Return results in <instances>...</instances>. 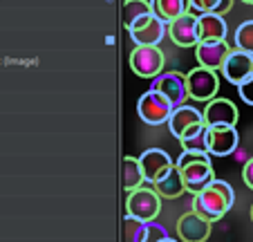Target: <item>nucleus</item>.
<instances>
[{
	"instance_id": "23",
	"label": "nucleus",
	"mask_w": 253,
	"mask_h": 242,
	"mask_svg": "<svg viewBox=\"0 0 253 242\" xmlns=\"http://www.w3.org/2000/svg\"><path fill=\"white\" fill-rule=\"evenodd\" d=\"M235 0H191V9L197 14H222L231 11Z\"/></svg>"
},
{
	"instance_id": "10",
	"label": "nucleus",
	"mask_w": 253,
	"mask_h": 242,
	"mask_svg": "<svg viewBox=\"0 0 253 242\" xmlns=\"http://www.w3.org/2000/svg\"><path fill=\"white\" fill-rule=\"evenodd\" d=\"M202 124H206L204 110H197L195 105L182 103V105H177V108H172L170 119H168V130H170L172 137L182 139L186 133H191L193 128H197Z\"/></svg>"
},
{
	"instance_id": "4",
	"label": "nucleus",
	"mask_w": 253,
	"mask_h": 242,
	"mask_svg": "<svg viewBox=\"0 0 253 242\" xmlns=\"http://www.w3.org/2000/svg\"><path fill=\"white\" fill-rule=\"evenodd\" d=\"M166 56L159 45H134L130 52V67L141 79H157L164 70Z\"/></svg>"
},
{
	"instance_id": "11",
	"label": "nucleus",
	"mask_w": 253,
	"mask_h": 242,
	"mask_svg": "<svg viewBox=\"0 0 253 242\" xmlns=\"http://www.w3.org/2000/svg\"><path fill=\"white\" fill-rule=\"evenodd\" d=\"M222 76H224L229 83H233L235 88L240 83H244L247 79L253 76V54L244 52V49H231L229 56H226L224 65H222Z\"/></svg>"
},
{
	"instance_id": "7",
	"label": "nucleus",
	"mask_w": 253,
	"mask_h": 242,
	"mask_svg": "<svg viewBox=\"0 0 253 242\" xmlns=\"http://www.w3.org/2000/svg\"><path fill=\"white\" fill-rule=\"evenodd\" d=\"M153 88L170 101L172 108L186 103V99H191L188 97V86H186V74H182L177 70L162 72L157 79H153Z\"/></svg>"
},
{
	"instance_id": "29",
	"label": "nucleus",
	"mask_w": 253,
	"mask_h": 242,
	"mask_svg": "<svg viewBox=\"0 0 253 242\" xmlns=\"http://www.w3.org/2000/svg\"><path fill=\"white\" fill-rule=\"evenodd\" d=\"M159 242H179V240H175V238H164V240H159Z\"/></svg>"
},
{
	"instance_id": "17",
	"label": "nucleus",
	"mask_w": 253,
	"mask_h": 242,
	"mask_svg": "<svg viewBox=\"0 0 253 242\" xmlns=\"http://www.w3.org/2000/svg\"><path fill=\"white\" fill-rule=\"evenodd\" d=\"M128 34L134 45H159L168 34V25L164 23L162 18L153 16L148 23H143L141 27L132 29V32H128Z\"/></svg>"
},
{
	"instance_id": "31",
	"label": "nucleus",
	"mask_w": 253,
	"mask_h": 242,
	"mask_svg": "<svg viewBox=\"0 0 253 242\" xmlns=\"http://www.w3.org/2000/svg\"><path fill=\"white\" fill-rule=\"evenodd\" d=\"M251 220H253V206H251Z\"/></svg>"
},
{
	"instance_id": "12",
	"label": "nucleus",
	"mask_w": 253,
	"mask_h": 242,
	"mask_svg": "<svg viewBox=\"0 0 253 242\" xmlns=\"http://www.w3.org/2000/svg\"><path fill=\"white\" fill-rule=\"evenodd\" d=\"M139 164H141L143 177H146L148 184H157V182L175 166L172 157L168 155L166 150H162V148H148V150H143V155L139 157Z\"/></svg>"
},
{
	"instance_id": "5",
	"label": "nucleus",
	"mask_w": 253,
	"mask_h": 242,
	"mask_svg": "<svg viewBox=\"0 0 253 242\" xmlns=\"http://www.w3.org/2000/svg\"><path fill=\"white\" fill-rule=\"evenodd\" d=\"M137 112H139V117H141L143 124L162 126V124H168V119H170L172 103L162 95V92H157L155 88H150L148 92H143V95L139 97Z\"/></svg>"
},
{
	"instance_id": "16",
	"label": "nucleus",
	"mask_w": 253,
	"mask_h": 242,
	"mask_svg": "<svg viewBox=\"0 0 253 242\" xmlns=\"http://www.w3.org/2000/svg\"><path fill=\"white\" fill-rule=\"evenodd\" d=\"M153 5L148 0H126L124 9H121V20H124L126 32L141 27L143 23H148L153 18Z\"/></svg>"
},
{
	"instance_id": "1",
	"label": "nucleus",
	"mask_w": 253,
	"mask_h": 242,
	"mask_svg": "<svg viewBox=\"0 0 253 242\" xmlns=\"http://www.w3.org/2000/svg\"><path fill=\"white\" fill-rule=\"evenodd\" d=\"M235 202V191L229 182L215 177L204 191L193 195V211L206 218L209 222H217L231 211Z\"/></svg>"
},
{
	"instance_id": "22",
	"label": "nucleus",
	"mask_w": 253,
	"mask_h": 242,
	"mask_svg": "<svg viewBox=\"0 0 253 242\" xmlns=\"http://www.w3.org/2000/svg\"><path fill=\"white\" fill-rule=\"evenodd\" d=\"M184 150H202V152H209V126L202 124L197 128H193L191 133H186L182 139H179Z\"/></svg>"
},
{
	"instance_id": "13",
	"label": "nucleus",
	"mask_w": 253,
	"mask_h": 242,
	"mask_svg": "<svg viewBox=\"0 0 253 242\" xmlns=\"http://www.w3.org/2000/svg\"><path fill=\"white\" fill-rule=\"evenodd\" d=\"M211 224L213 222H209L191 209L177 220V236L182 242H206L211 236Z\"/></svg>"
},
{
	"instance_id": "6",
	"label": "nucleus",
	"mask_w": 253,
	"mask_h": 242,
	"mask_svg": "<svg viewBox=\"0 0 253 242\" xmlns=\"http://www.w3.org/2000/svg\"><path fill=\"white\" fill-rule=\"evenodd\" d=\"M186 86H188V97L193 101H206L215 99L217 90H220V76L217 70H209V67H193L186 74Z\"/></svg>"
},
{
	"instance_id": "25",
	"label": "nucleus",
	"mask_w": 253,
	"mask_h": 242,
	"mask_svg": "<svg viewBox=\"0 0 253 242\" xmlns=\"http://www.w3.org/2000/svg\"><path fill=\"white\" fill-rule=\"evenodd\" d=\"M233 43L238 49L253 54V20H244V23L238 25V29L233 34Z\"/></svg>"
},
{
	"instance_id": "21",
	"label": "nucleus",
	"mask_w": 253,
	"mask_h": 242,
	"mask_svg": "<svg viewBox=\"0 0 253 242\" xmlns=\"http://www.w3.org/2000/svg\"><path fill=\"white\" fill-rule=\"evenodd\" d=\"M143 182H146V177H143L139 159H134V157H124V159H121V189H124L126 193H130V191L143 186Z\"/></svg>"
},
{
	"instance_id": "26",
	"label": "nucleus",
	"mask_w": 253,
	"mask_h": 242,
	"mask_svg": "<svg viewBox=\"0 0 253 242\" xmlns=\"http://www.w3.org/2000/svg\"><path fill=\"white\" fill-rule=\"evenodd\" d=\"M164 238H168V233L157 220L146 224V240L143 242H159V240H164Z\"/></svg>"
},
{
	"instance_id": "28",
	"label": "nucleus",
	"mask_w": 253,
	"mask_h": 242,
	"mask_svg": "<svg viewBox=\"0 0 253 242\" xmlns=\"http://www.w3.org/2000/svg\"><path fill=\"white\" fill-rule=\"evenodd\" d=\"M242 180H244V184H247L249 189L253 191V157H249V159L244 161V166H242Z\"/></svg>"
},
{
	"instance_id": "3",
	"label": "nucleus",
	"mask_w": 253,
	"mask_h": 242,
	"mask_svg": "<svg viewBox=\"0 0 253 242\" xmlns=\"http://www.w3.org/2000/svg\"><path fill=\"white\" fill-rule=\"evenodd\" d=\"M162 211V195L150 186H139L126 195V215L141 222H153L157 220Z\"/></svg>"
},
{
	"instance_id": "14",
	"label": "nucleus",
	"mask_w": 253,
	"mask_h": 242,
	"mask_svg": "<svg viewBox=\"0 0 253 242\" xmlns=\"http://www.w3.org/2000/svg\"><path fill=\"white\" fill-rule=\"evenodd\" d=\"M231 48L226 41H206V43H197L195 58L202 67L209 70H222L226 56H229Z\"/></svg>"
},
{
	"instance_id": "2",
	"label": "nucleus",
	"mask_w": 253,
	"mask_h": 242,
	"mask_svg": "<svg viewBox=\"0 0 253 242\" xmlns=\"http://www.w3.org/2000/svg\"><path fill=\"white\" fill-rule=\"evenodd\" d=\"M177 168L184 177V186L191 195L204 191L211 182L215 180L213 161H211L209 152L202 150H182V155L177 157Z\"/></svg>"
},
{
	"instance_id": "9",
	"label": "nucleus",
	"mask_w": 253,
	"mask_h": 242,
	"mask_svg": "<svg viewBox=\"0 0 253 242\" xmlns=\"http://www.w3.org/2000/svg\"><path fill=\"white\" fill-rule=\"evenodd\" d=\"M240 133L235 126H209V155L229 157L238 150Z\"/></svg>"
},
{
	"instance_id": "24",
	"label": "nucleus",
	"mask_w": 253,
	"mask_h": 242,
	"mask_svg": "<svg viewBox=\"0 0 253 242\" xmlns=\"http://www.w3.org/2000/svg\"><path fill=\"white\" fill-rule=\"evenodd\" d=\"M146 224L141 220H134L130 215H126L124 227H121V236H124V242H143L146 240Z\"/></svg>"
},
{
	"instance_id": "8",
	"label": "nucleus",
	"mask_w": 253,
	"mask_h": 242,
	"mask_svg": "<svg viewBox=\"0 0 253 242\" xmlns=\"http://www.w3.org/2000/svg\"><path fill=\"white\" fill-rule=\"evenodd\" d=\"M168 36L177 48H197L200 43V18L195 14H184L168 25Z\"/></svg>"
},
{
	"instance_id": "18",
	"label": "nucleus",
	"mask_w": 253,
	"mask_h": 242,
	"mask_svg": "<svg viewBox=\"0 0 253 242\" xmlns=\"http://www.w3.org/2000/svg\"><path fill=\"white\" fill-rule=\"evenodd\" d=\"M200 18V43L206 41H226V20L222 14H197Z\"/></svg>"
},
{
	"instance_id": "20",
	"label": "nucleus",
	"mask_w": 253,
	"mask_h": 242,
	"mask_svg": "<svg viewBox=\"0 0 253 242\" xmlns=\"http://www.w3.org/2000/svg\"><path fill=\"white\" fill-rule=\"evenodd\" d=\"M153 186H155V191L166 199H175L186 191V186H184V177H182V173H179V168H177V164Z\"/></svg>"
},
{
	"instance_id": "19",
	"label": "nucleus",
	"mask_w": 253,
	"mask_h": 242,
	"mask_svg": "<svg viewBox=\"0 0 253 242\" xmlns=\"http://www.w3.org/2000/svg\"><path fill=\"white\" fill-rule=\"evenodd\" d=\"M150 5H153V14L166 25L191 11V0H150Z\"/></svg>"
},
{
	"instance_id": "30",
	"label": "nucleus",
	"mask_w": 253,
	"mask_h": 242,
	"mask_svg": "<svg viewBox=\"0 0 253 242\" xmlns=\"http://www.w3.org/2000/svg\"><path fill=\"white\" fill-rule=\"evenodd\" d=\"M240 2H244V5H253V0H240Z\"/></svg>"
},
{
	"instance_id": "15",
	"label": "nucleus",
	"mask_w": 253,
	"mask_h": 242,
	"mask_svg": "<svg viewBox=\"0 0 253 242\" xmlns=\"http://www.w3.org/2000/svg\"><path fill=\"white\" fill-rule=\"evenodd\" d=\"M238 117V108L229 99H211L204 108L206 126H235Z\"/></svg>"
},
{
	"instance_id": "27",
	"label": "nucleus",
	"mask_w": 253,
	"mask_h": 242,
	"mask_svg": "<svg viewBox=\"0 0 253 242\" xmlns=\"http://www.w3.org/2000/svg\"><path fill=\"white\" fill-rule=\"evenodd\" d=\"M238 95H240V99H242L247 105H253V76H251V79H247L244 83H240V86H238Z\"/></svg>"
}]
</instances>
